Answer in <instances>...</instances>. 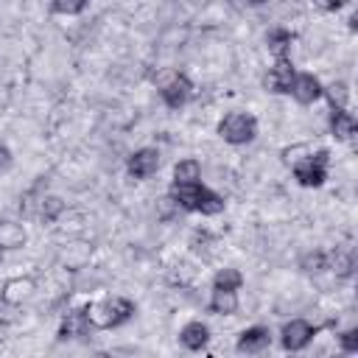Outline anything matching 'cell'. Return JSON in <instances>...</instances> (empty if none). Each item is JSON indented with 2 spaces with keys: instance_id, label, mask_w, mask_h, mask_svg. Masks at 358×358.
Listing matches in <instances>:
<instances>
[{
  "instance_id": "obj_5",
  "label": "cell",
  "mask_w": 358,
  "mask_h": 358,
  "mask_svg": "<svg viewBox=\"0 0 358 358\" xmlns=\"http://www.w3.org/2000/svg\"><path fill=\"white\" fill-rule=\"evenodd\" d=\"M215 134H218L227 145H249V143L257 137V117H255L252 112L232 109V112H227V115L218 120Z\"/></svg>"
},
{
  "instance_id": "obj_22",
  "label": "cell",
  "mask_w": 358,
  "mask_h": 358,
  "mask_svg": "<svg viewBox=\"0 0 358 358\" xmlns=\"http://www.w3.org/2000/svg\"><path fill=\"white\" fill-rule=\"evenodd\" d=\"M87 6H90V0H50V11L62 14V17H78Z\"/></svg>"
},
{
  "instance_id": "obj_25",
  "label": "cell",
  "mask_w": 358,
  "mask_h": 358,
  "mask_svg": "<svg viewBox=\"0 0 358 358\" xmlns=\"http://www.w3.org/2000/svg\"><path fill=\"white\" fill-rule=\"evenodd\" d=\"M11 162H14L11 148H8L6 143H0V171H8V168H11Z\"/></svg>"
},
{
  "instance_id": "obj_11",
  "label": "cell",
  "mask_w": 358,
  "mask_h": 358,
  "mask_svg": "<svg viewBox=\"0 0 358 358\" xmlns=\"http://www.w3.org/2000/svg\"><path fill=\"white\" fill-rule=\"evenodd\" d=\"M92 322H90V313H87V305L81 308H73L70 313H64L59 330H56V338L59 341H76V338H87L92 333Z\"/></svg>"
},
{
  "instance_id": "obj_18",
  "label": "cell",
  "mask_w": 358,
  "mask_h": 358,
  "mask_svg": "<svg viewBox=\"0 0 358 358\" xmlns=\"http://www.w3.org/2000/svg\"><path fill=\"white\" fill-rule=\"evenodd\" d=\"M291 45H294V34H291L288 28H282V25H274V28L266 34V48H268L274 56L291 53Z\"/></svg>"
},
{
  "instance_id": "obj_23",
  "label": "cell",
  "mask_w": 358,
  "mask_h": 358,
  "mask_svg": "<svg viewBox=\"0 0 358 358\" xmlns=\"http://www.w3.org/2000/svg\"><path fill=\"white\" fill-rule=\"evenodd\" d=\"M336 341H338L341 352H358V327H347V330H341V333L336 336Z\"/></svg>"
},
{
  "instance_id": "obj_14",
  "label": "cell",
  "mask_w": 358,
  "mask_h": 358,
  "mask_svg": "<svg viewBox=\"0 0 358 358\" xmlns=\"http://www.w3.org/2000/svg\"><path fill=\"white\" fill-rule=\"evenodd\" d=\"M327 126H330V134L338 140V143H350L358 131V120L355 115L350 112V106H336L327 112Z\"/></svg>"
},
{
  "instance_id": "obj_15",
  "label": "cell",
  "mask_w": 358,
  "mask_h": 358,
  "mask_svg": "<svg viewBox=\"0 0 358 358\" xmlns=\"http://www.w3.org/2000/svg\"><path fill=\"white\" fill-rule=\"evenodd\" d=\"M34 291H36L34 277H8V280L3 282V288H0V299H3V305L17 308V305H22L25 299H31Z\"/></svg>"
},
{
  "instance_id": "obj_17",
  "label": "cell",
  "mask_w": 358,
  "mask_h": 358,
  "mask_svg": "<svg viewBox=\"0 0 358 358\" xmlns=\"http://www.w3.org/2000/svg\"><path fill=\"white\" fill-rule=\"evenodd\" d=\"M187 182H201V162L196 157H185L173 165V182L171 185H187Z\"/></svg>"
},
{
  "instance_id": "obj_20",
  "label": "cell",
  "mask_w": 358,
  "mask_h": 358,
  "mask_svg": "<svg viewBox=\"0 0 358 358\" xmlns=\"http://www.w3.org/2000/svg\"><path fill=\"white\" fill-rule=\"evenodd\" d=\"M64 201H62V196H42L39 199V218L45 221V224H53L62 213H64Z\"/></svg>"
},
{
  "instance_id": "obj_16",
  "label": "cell",
  "mask_w": 358,
  "mask_h": 358,
  "mask_svg": "<svg viewBox=\"0 0 358 358\" xmlns=\"http://www.w3.org/2000/svg\"><path fill=\"white\" fill-rule=\"evenodd\" d=\"M25 241H28V232H25L22 224H17V221H0V246H3V252L6 249H22Z\"/></svg>"
},
{
  "instance_id": "obj_10",
  "label": "cell",
  "mask_w": 358,
  "mask_h": 358,
  "mask_svg": "<svg viewBox=\"0 0 358 358\" xmlns=\"http://www.w3.org/2000/svg\"><path fill=\"white\" fill-rule=\"evenodd\" d=\"M274 341V333L268 324H249L238 333L235 338V352L241 355H257V352H266Z\"/></svg>"
},
{
  "instance_id": "obj_8",
  "label": "cell",
  "mask_w": 358,
  "mask_h": 358,
  "mask_svg": "<svg viewBox=\"0 0 358 358\" xmlns=\"http://www.w3.org/2000/svg\"><path fill=\"white\" fill-rule=\"evenodd\" d=\"M162 165V154L159 148L154 145H143V148H134L129 157H126V173L129 179L134 182H143V179H151Z\"/></svg>"
},
{
  "instance_id": "obj_2",
  "label": "cell",
  "mask_w": 358,
  "mask_h": 358,
  "mask_svg": "<svg viewBox=\"0 0 358 358\" xmlns=\"http://www.w3.org/2000/svg\"><path fill=\"white\" fill-rule=\"evenodd\" d=\"M243 282H246V277H243L238 268H232V266L215 271V277H213V282H210L207 313H213V316H235L238 308H241L238 294H241Z\"/></svg>"
},
{
  "instance_id": "obj_19",
  "label": "cell",
  "mask_w": 358,
  "mask_h": 358,
  "mask_svg": "<svg viewBox=\"0 0 358 358\" xmlns=\"http://www.w3.org/2000/svg\"><path fill=\"white\" fill-rule=\"evenodd\" d=\"M322 98H327L330 109H336V106H350V84H347V81H333V84H324Z\"/></svg>"
},
{
  "instance_id": "obj_4",
  "label": "cell",
  "mask_w": 358,
  "mask_h": 358,
  "mask_svg": "<svg viewBox=\"0 0 358 358\" xmlns=\"http://www.w3.org/2000/svg\"><path fill=\"white\" fill-rule=\"evenodd\" d=\"M291 176L299 187H322L330 176V151L316 148V151H308L305 157H294Z\"/></svg>"
},
{
  "instance_id": "obj_6",
  "label": "cell",
  "mask_w": 358,
  "mask_h": 358,
  "mask_svg": "<svg viewBox=\"0 0 358 358\" xmlns=\"http://www.w3.org/2000/svg\"><path fill=\"white\" fill-rule=\"evenodd\" d=\"M319 324L308 322V319H288L282 327H280V347L285 352H302L313 344V338L319 336Z\"/></svg>"
},
{
  "instance_id": "obj_24",
  "label": "cell",
  "mask_w": 358,
  "mask_h": 358,
  "mask_svg": "<svg viewBox=\"0 0 358 358\" xmlns=\"http://www.w3.org/2000/svg\"><path fill=\"white\" fill-rule=\"evenodd\" d=\"M319 11H324V14H336V11H341V8H347L352 0H310Z\"/></svg>"
},
{
  "instance_id": "obj_3",
  "label": "cell",
  "mask_w": 358,
  "mask_h": 358,
  "mask_svg": "<svg viewBox=\"0 0 358 358\" xmlns=\"http://www.w3.org/2000/svg\"><path fill=\"white\" fill-rule=\"evenodd\" d=\"M87 313H90V322L95 330H117L123 327L126 322L134 319L137 313V302L129 299V296H103V299H95V302H87Z\"/></svg>"
},
{
  "instance_id": "obj_9",
  "label": "cell",
  "mask_w": 358,
  "mask_h": 358,
  "mask_svg": "<svg viewBox=\"0 0 358 358\" xmlns=\"http://www.w3.org/2000/svg\"><path fill=\"white\" fill-rule=\"evenodd\" d=\"M294 76H296V67H294L291 53H280V56H274V64L268 67V73H266V78H263V87H266V92L288 95Z\"/></svg>"
},
{
  "instance_id": "obj_13",
  "label": "cell",
  "mask_w": 358,
  "mask_h": 358,
  "mask_svg": "<svg viewBox=\"0 0 358 358\" xmlns=\"http://www.w3.org/2000/svg\"><path fill=\"white\" fill-rule=\"evenodd\" d=\"M210 338H213V330L201 319H190V322H185L179 327V344L185 350H190V352H201L210 344Z\"/></svg>"
},
{
  "instance_id": "obj_27",
  "label": "cell",
  "mask_w": 358,
  "mask_h": 358,
  "mask_svg": "<svg viewBox=\"0 0 358 358\" xmlns=\"http://www.w3.org/2000/svg\"><path fill=\"white\" fill-rule=\"evenodd\" d=\"M0 263H3V246H0Z\"/></svg>"
},
{
  "instance_id": "obj_26",
  "label": "cell",
  "mask_w": 358,
  "mask_h": 358,
  "mask_svg": "<svg viewBox=\"0 0 358 358\" xmlns=\"http://www.w3.org/2000/svg\"><path fill=\"white\" fill-rule=\"evenodd\" d=\"M246 6H252V8H257V6H263V3H268V0H243Z\"/></svg>"
},
{
  "instance_id": "obj_12",
  "label": "cell",
  "mask_w": 358,
  "mask_h": 358,
  "mask_svg": "<svg viewBox=\"0 0 358 358\" xmlns=\"http://www.w3.org/2000/svg\"><path fill=\"white\" fill-rule=\"evenodd\" d=\"M322 90H324V84L319 81V76H313V73H299L296 70V76H294V81H291V98L299 103V106H310V103H316L319 98H322Z\"/></svg>"
},
{
  "instance_id": "obj_1",
  "label": "cell",
  "mask_w": 358,
  "mask_h": 358,
  "mask_svg": "<svg viewBox=\"0 0 358 358\" xmlns=\"http://www.w3.org/2000/svg\"><path fill=\"white\" fill-rule=\"evenodd\" d=\"M168 199L185 210V213H199V215H221L227 201L221 193L207 187L204 182H187V185H171Z\"/></svg>"
},
{
  "instance_id": "obj_7",
  "label": "cell",
  "mask_w": 358,
  "mask_h": 358,
  "mask_svg": "<svg viewBox=\"0 0 358 358\" xmlns=\"http://www.w3.org/2000/svg\"><path fill=\"white\" fill-rule=\"evenodd\" d=\"M193 92H196V87H193V81H190V76L187 73H171L162 84H159V98H162V103L168 106V109H182V106H187L190 103V98H193Z\"/></svg>"
},
{
  "instance_id": "obj_21",
  "label": "cell",
  "mask_w": 358,
  "mask_h": 358,
  "mask_svg": "<svg viewBox=\"0 0 358 358\" xmlns=\"http://www.w3.org/2000/svg\"><path fill=\"white\" fill-rule=\"evenodd\" d=\"M299 268L305 274H319V271H327V252L322 249H310L299 257Z\"/></svg>"
}]
</instances>
